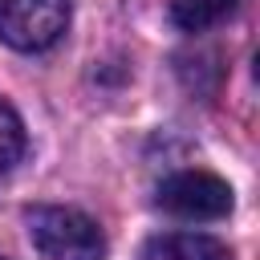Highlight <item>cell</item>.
Here are the masks:
<instances>
[{
    "mask_svg": "<svg viewBox=\"0 0 260 260\" xmlns=\"http://www.w3.org/2000/svg\"><path fill=\"white\" fill-rule=\"evenodd\" d=\"M142 260H232L228 244H219L215 236H199V232H171V236H154L142 248Z\"/></svg>",
    "mask_w": 260,
    "mask_h": 260,
    "instance_id": "obj_4",
    "label": "cell"
},
{
    "mask_svg": "<svg viewBox=\"0 0 260 260\" xmlns=\"http://www.w3.org/2000/svg\"><path fill=\"white\" fill-rule=\"evenodd\" d=\"M20 154H24V122H20V114L0 98V175L12 171V167L20 162Z\"/></svg>",
    "mask_w": 260,
    "mask_h": 260,
    "instance_id": "obj_6",
    "label": "cell"
},
{
    "mask_svg": "<svg viewBox=\"0 0 260 260\" xmlns=\"http://www.w3.org/2000/svg\"><path fill=\"white\" fill-rule=\"evenodd\" d=\"M24 228L41 260H106L102 228L77 207H32L24 211Z\"/></svg>",
    "mask_w": 260,
    "mask_h": 260,
    "instance_id": "obj_1",
    "label": "cell"
},
{
    "mask_svg": "<svg viewBox=\"0 0 260 260\" xmlns=\"http://www.w3.org/2000/svg\"><path fill=\"white\" fill-rule=\"evenodd\" d=\"M154 203L175 219H223L232 211V187L211 171H179L158 183Z\"/></svg>",
    "mask_w": 260,
    "mask_h": 260,
    "instance_id": "obj_3",
    "label": "cell"
},
{
    "mask_svg": "<svg viewBox=\"0 0 260 260\" xmlns=\"http://www.w3.org/2000/svg\"><path fill=\"white\" fill-rule=\"evenodd\" d=\"M69 28V0H0V41L16 53H41Z\"/></svg>",
    "mask_w": 260,
    "mask_h": 260,
    "instance_id": "obj_2",
    "label": "cell"
},
{
    "mask_svg": "<svg viewBox=\"0 0 260 260\" xmlns=\"http://www.w3.org/2000/svg\"><path fill=\"white\" fill-rule=\"evenodd\" d=\"M236 0H171V20L183 28V32H203L211 28L219 16L232 12Z\"/></svg>",
    "mask_w": 260,
    "mask_h": 260,
    "instance_id": "obj_5",
    "label": "cell"
}]
</instances>
